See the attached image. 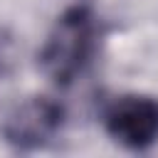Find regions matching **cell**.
Returning a JSON list of instances; mask_svg holds the SVG:
<instances>
[{
  "mask_svg": "<svg viewBox=\"0 0 158 158\" xmlns=\"http://www.w3.org/2000/svg\"><path fill=\"white\" fill-rule=\"evenodd\" d=\"M101 40V22L86 5L67 7L52 25L47 40L40 47L37 67L57 84L69 86L91 64Z\"/></svg>",
  "mask_w": 158,
  "mask_h": 158,
  "instance_id": "1",
  "label": "cell"
},
{
  "mask_svg": "<svg viewBox=\"0 0 158 158\" xmlns=\"http://www.w3.org/2000/svg\"><path fill=\"white\" fill-rule=\"evenodd\" d=\"M64 109L49 96H30L17 104L2 121V138L17 151H35L59 136Z\"/></svg>",
  "mask_w": 158,
  "mask_h": 158,
  "instance_id": "2",
  "label": "cell"
},
{
  "mask_svg": "<svg viewBox=\"0 0 158 158\" xmlns=\"http://www.w3.org/2000/svg\"><path fill=\"white\" fill-rule=\"evenodd\" d=\"M106 133L128 151H146L158 143V99L143 94L116 96L104 111Z\"/></svg>",
  "mask_w": 158,
  "mask_h": 158,
  "instance_id": "3",
  "label": "cell"
},
{
  "mask_svg": "<svg viewBox=\"0 0 158 158\" xmlns=\"http://www.w3.org/2000/svg\"><path fill=\"white\" fill-rule=\"evenodd\" d=\"M10 47H7V42L5 40H0V77H5L7 74V67H10Z\"/></svg>",
  "mask_w": 158,
  "mask_h": 158,
  "instance_id": "4",
  "label": "cell"
}]
</instances>
